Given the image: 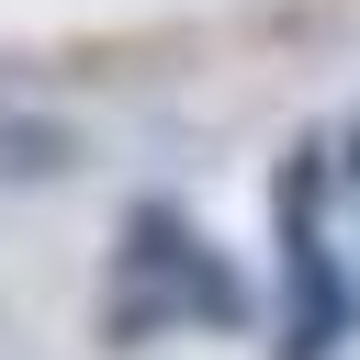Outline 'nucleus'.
<instances>
[{
    "instance_id": "nucleus-2",
    "label": "nucleus",
    "mask_w": 360,
    "mask_h": 360,
    "mask_svg": "<svg viewBox=\"0 0 360 360\" xmlns=\"http://www.w3.org/2000/svg\"><path fill=\"white\" fill-rule=\"evenodd\" d=\"M360 338V270L326 236H281V315H270V360H338Z\"/></svg>"
},
{
    "instance_id": "nucleus-3",
    "label": "nucleus",
    "mask_w": 360,
    "mask_h": 360,
    "mask_svg": "<svg viewBox=\"0 0 360 360\" xmlns=\"http://www.w3.org/2000/svg\"><path fill=\"white\" fill-rule=\"evenodd\" d=\"M79 158H90V146H79L68 112H22V101H0V180L34 191V180H68Z\"/></svg>"
},
{
    "instance_id": "nucleus-4",
    "label": "nucleus",
    "mask_w": 360,
    "mask_h": 360,
    "mask_svg": "<svg viewBox=\"0 0 360 360\" xmlns=\"http://www.w3.org/2000/svg\"><path fill=\"white\" fill-rule=\"evenodd\" d=\"M326 146H338V191L360 202V112H338V124H326Z\"/></svg>"
},
{
    "instance_id": "nucleus-1",
    "label": "nucleus",
    "mask_w": 360,
    "mask_h": 360,
    "mask_svg": "<svg viewBox=\"0 0 360 360\" xmlns=\"http://www.w3.org/2000/svg\"><path fill=\"white\" fill-rule=\"evenodd\" d=\"M112 281H124V292H158L180 326H214V338H236V326L259 315L248 270H236L169 191H135V202H124V225H112Z\"/></svg>"
}]
</instances>
